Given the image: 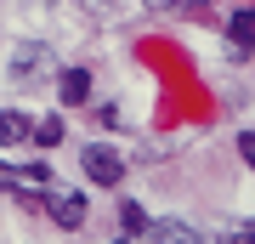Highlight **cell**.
Listing matches in <instances>:
<instances>
[{
    "label": "cell",
    "mask_w": 255,
    "mask_h": 244,
    "mask_svg": "<svg viewBox=\"0 0 255 244\" xmlns=\"http://www.w3.org/2000/svg\"><path fill=\"white\" fill-rule=\"evenodd\" d=\"M80 165H85V182H97V188H114V182L125 176V159H119L114 148H102V142H97V148H85V159H80Z\"/></svg>",
    "instance_id": "1"
},
{
    "label": "cell",
    "mask_w": 255,
    "mask_h": 244,
    "mask_svg": "<svg viewBox=\"0 0 255 244\" xmlns=\"http://www.w3.org/2000/svg\"><path fill=\"white\" fill-rule=\"evenodd\" d=\"M46 210H51V222H57V227H68V233L85 222V199H80V193H51V205H46Z\"/></svg>",
    "instance_id": "2"
},
{
    "label": "cell",
    "mask_w": 255,
    "mask_h": 244,
    "mask_svg": "<svg viewBox=\"0 0 255 244\" xmlns=\"http://www.w3.org/2000/svg\"><path fill=\"white\" fill-rule=\"evenodd\" d=\"M147 233H153V244H204V233H193V227H187V222H176V216L153 222Z\"/></svg>",
    "instance_id": "3"
},
{
    "label": "cell",
    "mask_w": 255,
    "mask_h": 244,
    "mask_svg": "<svg viewBox=\"0 0 255 244\" xmlns=\"http://www.w3.org/2000/svg\"><path fill=\"white\" fill-rule=\"evenodd\" d=\"M28 136H34V119H28V114H17V108H6V114H0V148L28 142Z\"/></svg>",
    "instance_id": "4"
},
{
    "label": "cell",
    "mask_w": 255,
    "mask_h": 244,
    "mask_svg": "<svg viewBox=\"0 0 255 244\" xmlns=\"http://www.w3.org/2000/svg\"><path fill=\"white\" fill-rule=\"evenodd\" d=\"M57 97H63L68 108H74V102H85V97H91V74H85V68H63V80H57Z\"/></svg>",
    "instance_id": "5"
},
{
    "label": "cell",
    "mask_w": 255,
    "mask_h": 244,
    "mask_svg": "<svg viewBox=\"0 0 255 244\" xmlns=\"http://www.w3.org/2000/svg\"><path fill=\"white\" fill-rule=\"evenodd\" d=\"M227 34H233V45L238 51H255V6H244L238 17L227 23Z\"/></svg>",
    "instance_id": "6"
},
{
    "label": "cell",
    "mask_w": 255,
    "mask_h": 244,
    "mask_svg": "<svg viewBox=\"0 0 255 244\" xmlns=\"http://www.w3.org/2000/svg\"><path fill=\"white\" fill-rule=\"evenodd\" d=\"M119 227H125V233H147L153 222H147V210H142V205H130V199H125V205H119Z\"/></svg>",
    "instance_id": "7"
},
{
    "label": "cell",
    "mask_w": 255,
    "mask_h": 244,
    "mask_svg": "<svg viewBox=\"0 0 255 244\" xmlns=\"http://www.w3.org/2000/svg\"><path fill=\"white\" fill-rule=\"evenodd\" d=\"M34 142H40V148H57V142H63V114L40 119V125H34Z\"/></svg>",
    "instance_id": "8"
},
{
    "label": "cell",
    "mask_w": 255,
    "mask_h": 244,
    "mask_svg": "<svg viewBox=\"0 0 255 244\" xmlns=\"http://www.w3.org/2000/svg\"><path fill=\"white\" fill-rule=\"evenodd\" d=\"M17 182H23V171H17V165H0V193H11Z\"/></svg>",
    "instance_id": "9"
},
{
    "label": "cell",
    "mask_w": 255,
    "mask_h": 244,
    "mask_svg": "<svg viewBox=\"0 0 255 244\" xmlns=\"http://www.w3.org/2000/svg\"><path fill=\"white\" fill-rule=\"evenodd\" d=\"M238 154H244V165L255 171V131H244V136H238Z\"/></svg>",
    "instance_id": "10"
},
{
    "label": "cell",
    "mask_w": 255,
    "mask_h": 244,
    "mask_svg": "<svg viewBox=\"0 0 255 244\" xmlns=\"http://www.w3.org/2000/svg\"><path fill=\"white\" fill-rule=\"evenodd\" d=\"M119 244H130V239H119Z\"/></svg>",
    "instance_id": "11"
},
{
    "label": "cell",
    "mask_w": 255,
    "mask_h": 244,
    "mask_svg": "<svg viewBox=\"0 0 255 244\" xmlns=\"http://www.w3.org/2000/svg\"><path fill=\"white\" fill-rule=\"evenodd\" d=\"M250 6H255V0H250Z\"/></svg>",
    "instance_id": "12"
}]
</instances>
